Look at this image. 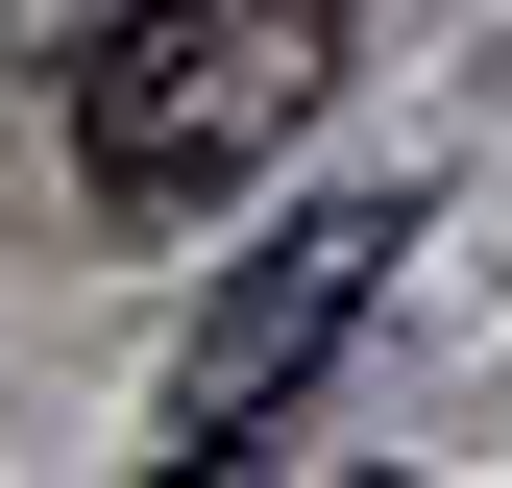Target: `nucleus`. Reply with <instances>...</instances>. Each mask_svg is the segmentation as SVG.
Listing matches in <instances>:
<instances>
[{
  "label": "nucleus",
  "instance_id": "1",
  "mask_svg": "<svg viewBox=\"0 0 512 488\" xmlns=\"http://www.w3.org/2000/svg\"><path fill=\"white\" fill-rule=\"evenodd\" d=\"M317 74H342V0H122V25L74 49V171L122 220H196L220 171H269Z\"/></svg>",
  "mask_w": 512,
  "mask_h": 488
},
{
  "label": "nucleus",
  "instance_id": "2",
  "mask_svg": "<svg viewBox=\"0 0 512 488\" xmlns=\"http://www.w3.org/2000/svg\"><path fill=\"white\" fill-rule=\"evenodd\" d=\"M391 244H415V196H317V220L244 244V269H220V318L171 342V464H244V440H269L317 366H342V318L391 293Z\"/></svg>",
  "mask_w": 512,
  "mask_h": 488
}]
</instances>
